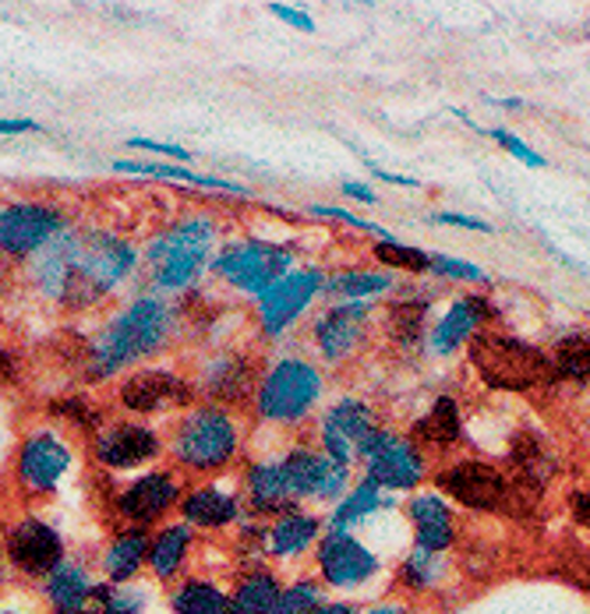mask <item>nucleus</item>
Wrapping results in <instances>:
<instances>
[{"mask_svg":"<svg viewBox=\"0 0 590 614\" xmlns=\"http://www.w3.org/2000/svg\"><path fill=\"white\" fill-rule=\"evenodd\" d=\"M134 262H139V254L121 236L57 233L43 251H36L32 275L57 301L92 304L121 283Z\"/></svg>","mask_w":590,"mask_h":614,"instance_id":"1","label":"nucleus"},{"mask_svg":"<svg viewBox=\"0 0 590 614\" xmlns=\"http://www.w3.org/2000/svg\"><path fill=\"white\" fill-rule=\"evenodd\" d=\"M173 311L160 296H142L128 311L100 332V340L89 350V371L92 379H110L113 371L134 364L139 356L152 353L170 335Z\"/></svg>","mask_w":590,"mask_h":614,"instance_id":"2","label":"nucleus"},{"mask_svg":"<svg viewBox=\"0 0 590 614\" xmlns=\"http://www.w3.org/2000/svg\"><path fill=\"white\" fill-rule=\"evenodd\" d=\"M470 364L478 368L484 385L502 392L538 389L559 374L556 364L538 346L513 340V335H491V332H481L470 340Z\"/></svg>","mask_w":590,"mask_h":614,"instance_id":"3","label":"nucleus"},{"mask_svg":"<svg viewBox=\"0 0 590 614\" xmlns=\"http://www.w3.org/2000/svg\"><path fill=\"white\" fill-rule=\"evenodd\" d=\"M216 241V227L209 220H184L173 230H167L160 241L149 248V265L152 280L160 290H181L188 286L194 275L202 272L209 248Z\"/></svg>","mask_w":590,"mask_h":614,"instance_id":"4","label":"nucleus"},{"mask_svg":"<svg viewBox=\"0 0 590 614\" xmlns=\"http://www.w3.org/2000/svg\"><path fill=\"white\" fill-rule=\"evenodd\" d=\"M322 379L308 361H280L266 374L259 392V413L269 421H298L319 403Z\"/></svg>","mask_w":590,"mask_h":614,"instance_id":"5","label":"nucleus"},{"mask_svg":"<svg viewBox=\"0 0 590 614\" xmlns=\"http://www.w3.org/2000/svg\"><path fill=\"white\" fill-rule=\"evenodd\" d=\"M238 449V431L223 410H194L177 431V460L191 470L223 466Z\"/></svg>","mask_w":590,"mask_h":614,"instance_id":"6","label":"nucleus"},{"mask_svg":"<svg viewBox=\"0 0 590 614\" xmlns=\"http://www.w3.org/2000/svg\"><path fill=\"white\" fill-rule=\"evenodd\" d=\"M436 487L467 509L513 512V484H509L496 466L478 463V460H460L457 466L442 470L436 477Z\"/></svg>","mask_w":590,"mask_h":614,"instance_id":"7","label":"nucleus"},{"mask_svg":"<svg viewBox=\"0 0 590 614\" xmlns=\"http://www.w3.org/2000/svg\"><path fill=\"white\" fill-rule=\"evenodd\" d=\"M290 269V254L262 244V241H244V244H230L220 259H216V272L230 280L244 293H266L269 286H277Z\"/></svg>","mask_w":590,"mask_h":614,"instance_id":"8","label":"nucleus"},{"mask_svg":"<svg viewBox=\"0 0 590 614\" xmlns=\"http://www.w3.org/2000/svg\"><path fill=\"white\" fill-rule=\"evenodd\" d=\"M358 455L368 466V481L379 487H414L424 477V463L414 445L403 442L400 434L371 431L358 445Z\"/></svg>","mask_w":590,"mask_h":614,"instance_id":"9","label":"nucleus"},{"mask_svg":"<svg viewBox=\"0 0 590 614\" xmlns=\"http://www.w3.org/2000/svg\"><path fill=\"white\" fill-rule=\"evenodd\" d=\"M57 233H64V215L53 205L22 202L0 209V251L4 254H36Z\"/></svg>","mask_w":590,"mask_h":614,"instance_id":"10","label":"nucleus"},{"mask_svg":"<svg viewBox=\"0 0 590 614\" xmlns=\"http://www.w3.org/2000/svg\"><path fill=\"white\" fill-rule=\"evenodd\" d=\"M8 554L11 562L29 572V576H50L57 565H64V544L61 533L50 523L26 516L8 533Z\"/></svg>","mask_w":590,"mask_h":614,"instance_id":"11","label":"nucleus"},{"mask_svg":"<svg viewBox=\"0 0 590 614\" xmlns=\"http://www.w3.org/2000/svg\"><path fill=\"white\" fill-rule=\"evenodd\" d=\"M71 470V449L57 439V434H32V439L18 452V481L26 491H53Z\"/></svg>","mask_w":590,"mask_h":614,"instance_id":"12","label":"nucleus"},{"mask_svg":"<svg viewBox=\"0 0 590 614\" xmlns=\"http://www.w3.org/2000/svg\"><path fill=\"white\" fill-rule=\"evenodd\" d=\"M283 477L293 499H308V494H319V499H340L347 487V466L332 463L329 455L298 449L283 460Z\"/></svg>","mask_w":590,"mask_h":614,"instance_id":"13","label":"nucleus"},{"mask_svg":"<svg viewBox=\"0 0 590 614\" xmlns=\"http://www.w3.org/2000/svg\"><path fill=\"white\" fill-rule=\"evenodd\" d=\"M322 275L308 269V272H290L277 286H269L259 296V311H262V325L266 332H283L298 314L311 304V296L319 293Z\"/></svg>","mask_w":590,"mask_h":614,"instance_id":"14","label":"nucleus"},{"mask_svg":"<svg viewBox=\"0 0 590 614\" xmlns=\"http://www.w3.org/2000/svg\"><path fill=\"white\" fill-rule=\"evenodd\" d=\"M319 568L332 586H358L379 572V558L347 533L332 530L319 547Z\"/></svg>","mask_w":590,"mask_h":614,"instance_id":"15","label":"nucleus"},{"mask_svg":"<svg viewBox=\"0 0 590 614\" xmlns=\"http://www.w3.org/2000/svg\"><path fill=\"white\" fill-rule=\"evenodd\" d=\"M156 452H160V439L142 424H113L96 439V460L113 470L149 463Z\"/></svg>","mask_w":590,"mask_h":614,"instance_id":"16","label":"nucleus"},{"mask_svg":"<svg viewBox=\"0 0 590 614\" xmlns=\"http://www.w3.org/2000/svg\"><path fill=\"white\" fill-rule=\"evenodd\" d=\"M177 502V484L167 473H149V477L134 481L124 494L117 509H121V516L131 520V523H152L156 516H163V512Z\"/></svg>","mask_w":590,"mask_h":614,"instance_id":"17","label":"nucleus"},{"mask_svg":"<svg viewBox=\"0 0 590 614\" xmlns=\"http://www.w3.org/2000/svg\"><path fill=\"white\" fill-rule=\"evenodd\" d=\"M364 314H368V308L353 301V304H340V308L326 311L322 319L314 322V340H319V346L329 361L347 356L350 346L358 343V335L364 329Z\"/></svg>","mask_w":590,"mask_h":614,"instance_id":"18","label":"nucleus"},{"mask_svg":"<svg viewBox=\"0 0 590 614\" xmlns=\"http://www.w3.org/2000/svg\"><path fill=\"white\" fill-rule=\"evenodd\" d=\"M124 403L131 410H163L173 403H188V385L177 379V374L167 371H146V374H134V379L124 385Z\"/></svg>","mask_w":590,"mask_h":614,"instance_id":"19","label":"nucleus"},{"mask_svg":"<svg viewBox=\"0 0 590 614\" xmlns=\"http://www.w3.org/2000/svg\"><path fill=\"white\" fill-rule=\"evenodd\" d=\"M410 520H414L418 530V547L439 554L452 544V516L436 494H421V499L410 502Z\"/></svg>","mask_w":590,"mask_h":614,"instance_id":"20","label":"nucleus"},{"mask_svg":"<svg viewBox=\"0 0 590 614\" xmlns=\"http://www.w3.org/2000/svg\"><path fill=\"white\" fill-rule=\"evenodd\" d=\"M484 314H491V308L484 301H478V296H467V301L452 304L449 314L439 322V329L431 332V346H436V353H452L460 343L474 340V329Z\"/></svg>","mask_w":590,"mask_h":614,"instance_id":"21","label":"nucleus"},{"mask_svg":"<svg viewBox=\"0 0 590 614\" xmlns=\"http://www.w3.org/2000/svg\"><path fill=\"white\" fill-rule=\"evenodd\" d=\"M92 593H96V586L89 580V572L78 568V565H57L47 576V597L61 607V614L86 611Z\"/></svg>","mask_w":590,"mask_h":614,"instance_id":"22","label":"nucleus"},{"mask_svg":"<svg viewBox=\"0 0 590 614\" xmlns=\"http://www.w3.org/2000/svg\"><path fill=\"white\" fill-rule=\"evenodd\" d=\"M184 520L191 526H227L238 520V502L220 487H199L184 499Z\"/></svg>","mask_w":590,"mask_h":614,"instance_id":"23","label":"nucleus"},{"mask_svg":"<svg viewBox=\"0 0 590 614\" xmlns=\"http://www.w3.org/2000/svg\"><path fill=\"white\" fill-rule=\"evenodd\" d=\"M149 547H152V541L146 537V530H128V533H121V537H117L107 547V558H103L107 576L113 583H128L134 572L142 568V562L149 558Z\"/></svg>","mask_w":590,"mask_h":614,"instance_id":"24","label":"nucleus"},{"mask_svg":"<svg viewBox=\"0 0 590 614\" xmlns=\"http://www.w3.org/2000/svg\"><path fill=\"white\" fill-rule=\"evenodd\" d=\"M513 466H517V477H520L517 484L527 487V491H534V494H541L548 473L556 470L552 455L544 452L541 439L538 434H530V431H523L520 439L513 442Z\"/></svg>","mask_w":590,"mask_h":614,"instance_id":"25","label":"nucleus"},{"mask_svg":"<svg viewBox=\"0 0 590 614\" xmlns=\"http://www.w3.org/2000/svg\"><path fill=\"white\" fill-rule=\"evenodd\" d=\"M280 597V583L269 572H251L241 580L238 593L230 597V614H272V604Z\"/></svg>","mask_w":590,"mask_h":614,"instance_id":"26","label":"nucleus"},{"mask_svg":"<svg viewBox=\"0 0 590 614\" xmlns=\"http://www.w3.org/2000/svg\"><path fill=\"white\" fill-rule=\"evenodd\" d=\"M117 173H139V177H163V181H184V184H199V188H220V191H233V194H248L241 184L233 181H220V177H206L184 167H170V163H131V160H117L113 163Z\"/></svg>","mask_w":590,"mask_h":614,"instance_id":"27","label":"nucleus"},{"mask_svg":"<svg viewBox=\"0 0 590 614\" xmlns=\"http://www.w3.org/2000/svg\"><path fill=\"white\" fill-rule=\"evenodd\" d=\"M414 434L421 442H431V445H452L460 439V410H457V400H449V395H442V400H436V406H431L424 417L414 424Z\"/></svg>","mask_w":590,"mask_h":614,"instance_id":"28","label":"nucleus"},{"mask_svg":"<svg viewBox=\"0 0 590 614\" xmlns=\"http://www.w3.org/2000/svg\"><path fill=\"white\" fill-rule=\"evenodd\" d=\"M314 533H319V520L314 516H301V512H290V516H283L277 526H272L269 533V551L280 554V558H290V554L304 551Z\"/></svg>","mask_w":590,"mask_h":614,"instance_id":"29","label":"nucleus"},{"mask_svg":"<svg viewBox=\"0 0 590 614\" xmlns=\"http://www.w3.org/2000/svg\"><path fill=\"white\" fill-rule=\"evenodd\" d=\"M188 544H191V526H167L149 547V562L156 568V576L170 580L173 572L181 568L184 554H188Z\"/></svg>","mask_w":590,"mask_h":614,"instance_id":"30","label":"nucleus"},{"mask_svg":"<svg viewBox=\"0 0 590 614\" xmlns=\"http://www.w3.org/2000/svg\"><path fill=\"white\" fill-rule=\"evenodd\" d=\"M251 484V499L259 509H280L290 499V487L283 477V463H259L248 473Z\"/></svg>","mask_w":590,"mask_h":614,"instance_id":"31","label":"nucleus"},{"mask_svg":"<svg viewBox=\"0 0 590 614\" xmlns=\"http://www.w3.org/2000/svg\"><path fill=\"white\" fill-rule=\"evenodd\" d=\"M177 614H230V597L220 593L212 583H184L173 593Z\"/></svg>","mask_w":590,"mask_h":614,"instance_id":"32","label":"nucleus"},{"mask_svg":"<svg viewBox=\"0 0 590 614\" xmlns=\"http://www.w3.org/2000/svg\"><path fill=\"white\" fill-rule=\"evenodd\" d=\"M382 505H389L382 494H379V484H371V481H364L358 491H350L347 499L337 505V512H332V530L337 533H343L350 523H358V520H364V516H371L376 509H382Z\"/></svg>","mask_w":590,"mask_h":614,"instance_id":"33","label":"nucleus"},{"mask_svg":"<svg viewBox=\"0 0 590 614\" xmlns=\"http://www.w3.org/2000/svg\"><path fill=\"white\" fill-rule=\"evenodd\" d=\"M326 427H332L340 434V439H347L353 449H358L371 431V410L364 406V403H353V400H347V403H340L337 410L329 413L326 417Z\"/></svg>","mask_w":590,"mask_h":614,"instance_id":"34","label":"nucleus"},{"mask_svg":"<svg viewBox=\"0 0 590 614\" xmlns=\"http://www.w3.org/2000/svg\"><path fill=\"white\" fill-rule=\"evenodd\" d=\"M556 371L569 379H590V335H566L556 343Z\"/></svg>","mask_w":590,"mask_h":614,"instance_id":"35","label":"nucleus"},{"mask_svg":"<svg viewBox=\"0 0 590 614\" xmlns=\"http://www.w3.org/2000/svg\"><path fill=\"white\" fill-rule=\"evenodd\" d=\"M421 319H424V301H400L389 308V329L403 346H414L421 335Z\"/></svg>","mask_w":590,"mask_h":614,"instance_id":"36","label":"nucleus"},{"mask_svg":"<svg viewBox=\"0 0 590 614\" xmlns=\"http://www.w3.org/2000/svg\"><path fill=\"white\" fill-rule=\"evenodd\" d=\"M389 286H392V275H382V272H347V275H337V280H329V293L350 296V301L382 293Z\"/></svg>","mask_w":590,"mask_h":614,"instance_id":"37","label":"nucleus"},{"mask_svg":"<svg viewBox=\"0 0 590 614\" xmlns=\"http://www.w3.org/2000/svg\"><path fill=\"white\" fill-rule=\"evenodd\" d=\"M96 601V614H142L146 597L139 590H124V586H96L92 593Z\"/></svg>","mask_w":590,"mask_h":614,"instance_id":"38","label":"nucleus"},{"mask_svg":"<svg viewBox=\"0 0 590 614\" xmlns=\"http://www.w3.org/2000/svg\"><path fill=\"white\" fill-rule=\"evenodd\" d=\"M376 259L392 265V269H407V272H428L431 269V254H424L418 248H407V244H397V241H379Z\"/></svg>","mask_w":590,"mask_h":614,"instance_id":"39","label":"nucleus"},{"mask_svg":"<svg viewBox=\"0 0 590 614\" xmlns=\"http://www.w3.org/2000/svg\"><path fill=\"white\" fill-rule=\"evenodd\" d=\"M319 604H322L319 590H314L311 583H293V586L280 590L277 604H272V614H311Z\"/></svg>","mask_w":590,"mask_h":614,"instance_id":"40","label":"nucleus"},{"mask_svg":"<svg viewBox=\"0 0 590 614\" xmlns=\"http://www.w3.org/2000/svg\"><path fill=\"white\" fill-rule=\"evenodd\" d=\"M439 558H436V554H431V551H424V547H418L414 554H410V558H407V565H403V583L407 586H431V583H436L439 580Z\"/></svg>","mask_w":590,"mask_h":614,"instance_id":"41","label":"nucleus"},{"mask_svg":"<svg viewBox=\"0 0 590 614\" xmlns=\"http://www.w3.org/2000/svg\"><path fill=\"white\" fill-rule=\"evenodd\" d=\"M431 272H439V275H449V280H470V283H484L488 275H484V269H478V265H470V262H460V259H446V254H436L431 259Z\"/></svg>","mask_w":590,"mask_h":614,"instance_id":"42","label":"nucleus"},{"mask_svg":"<svg viewBox=\"0 0 590 614\" xmlns=\"http://www.w3.org/2000/svg\"><path fill=\"white\" fill-rule=\"evenodd\" d=\"M491 138H496V142H502L509 152L517 155L520 163H527V167H544V155H538L530 145H523L517 134H509V131H491Z\"/></svg>","mask_w":590,"mask_h":614,"instance_id":"43","label":"nucleus"},{"mask_svg":"<svg viewBox=\"0 0 590 614\" xmlns=\"http://www.w3.org/2000/svg\"><path fill=\"white\" fill-rule=\"evenodd\" d=\"M311 212H319V215H337V220H343V223H350V227H358V230H364V233H376V236H382V241H392V236L382 230V227H376V223H368V220H358V215H350V212H343V209H329V205H311Z\"/></svg>","mask_w":590,"mask_h":614,"instance_id":"44","label":"nucleus"},{"mask_svg":"<svg viewBox=\"0 0 590 614\" xmlns=\"http://www.w3.org/2000/svg\"><path fill=\"white\" fill-rule=\"evenodd\" d=\"M131 149H149V152H163V155H173V160H191V152L181 149V145H170V142H156V138H128Z\"/></svg>","mask_w":590,"mask_h":614,"instance_id":"45","label":"nucleus"},{"mask_svg":"<svg viewBox=\"0 0 590 614\" xmlns=\"http://www.w3.org/2000/svg\"><path fill=\"white\" fill-rule=\"evenodd\" d=\"M269 11L280 18V22L293 26V29H301V32H314V22L308 14H301L298 8H290V4H269Z\"/></svg>","mask_w":590,"mask_h":614,"instance_id":"46","label":"nucleus"},{"mask_svg":"<svg viewBox=\"0 0 590 614\" xmlns=\"http://www.w3.org/2000/svg\"><path fill=\"white\" fill-rule=\"evenodd\" d=\"M436 223H449V227H463V230L491 233V227H488L484 220H474V215H457V212H442V215H436Z\"/></svg>","mask_w":590,"mask_h":614,"instance_id":"47","label":"nucleus"},{"mask_svg":"<svg viewBox=\"0 0 590 614\" xmlns=\"http://www.w3.org/2000/svg\"><path fill=\"white\" fill-rule=\"evenodd\" d=\"M26 131H43L36 121H26V117H14V121H0V134H26Z\"/></svg>","mask_w":590,"mask_h":614,"instance_id":"48","label":"nucleus"},{"mask_svg":"<svg viewBox=\"0 0 590 614\" xmlns=\"http://www.w3.org/2000/svg\"><path fill=\"white\" fill-rule=\"evenodd\" d=\"M573 516L590 526V491H577V499H573Z\"/></svg>","mask_w":590,"mask_h":614,"instance_id":"49","label":"nucleus"},{"mask_svg":"<svg viewBox=\"0 0 590 614\" xmlns=\"http://www.w3.org/2000/svg\"><path fill=\"white\" fill-rule=\"evenodd\" d=\"M343 194L358 198V202H368V205H376V194H371L368 188H361V184H343Z\"/></svg>","mask_w":590,"mask_h":614,"instance_id":"50","label":"nucleus"},{"mask_svg":"<svg viewBox=\"0 0 590 614\" xmlns=\"http://www.w3.org/2000/svg\"><path fill=\"white\" fill-rule=\"evenodd\" d=\"M376 177H382V181H389V184H400V188H418V184H421V181H410V177L386 173V170H379V167H376Z\"/></svg>","mask_w":590,"mask_h":614,"instance_id":"51","label":"nucleus"},{"mask_svg":"<svg viewBox=\"0 0 590 614\" xmlns=\"http://www.w3.org/2000/svg\"><path fill=\"white\" fill-rule=\"evenodd\" d=\"M311 614H358L350 604H319Z\"/></svg>","mask_w":590,"mask_h":614,"instance_id":"52","label":"nucleus"},{"mask_svg":"<svg viewBox=\"0 0 590 614\" xmlns=\"http://www.w3.org/2000/svg\"><path fill=\"white\" fill-rule=\"evenodd\" d=\"M368 614H410V611L400 607V604H379V607H371Z\"/></svg>","mask_w":590,"mask_h":614,"instance_id":"53","label":"nucleus"},{"mask_svg":"<svg viewBox=\"0 0 590 614\" xmlns=\"http://www.w3.org/2000/svg\"><path fill=\"white\" fill-rule=\"evenodd\" d=\"M71 614H89V611H71Z\"/></svg>","mask_w":590,"mask_h":614,"instance_id":"54","label":"nucleus"}]
</instances>
